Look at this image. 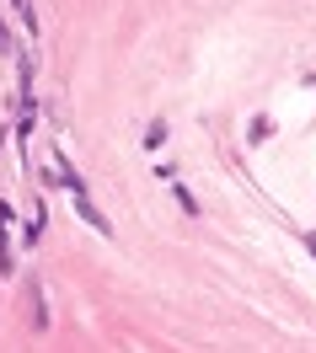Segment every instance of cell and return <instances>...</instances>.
I'll return each instance as SVG.
<instances>
[{
	"instance_id": "1",
	"label": "cell",
	"mask_w": 316,
	"mask_h": 353,
	"mask_svg": "<svg viewBox=\"0 0 316 353\" xmlns=\"http://www.w3.org/2000/svg\"><path fill=\"white\" fill-rule=\"evenodd\" d=\"M75 209H81V220H86L91 230H102V236H108V230H113V225H108V220H102V214H97V209H91V199H86V193H81V199H75Z\"/></svg>"
},
{
	"instance_id": "3",
	"label": "cell",
	"mask_w": 316,
	"mask_h": 353,
	"mask_svg": "<svg viewBox=\"0 0 316 353\" xmlns=\"http://www.w3.org/2000/svg\"><path fill=\"white\" fill-rule=\"evenodd\" d=\"M0 54H11V32H6V22H0Z\"/></svg>"
},
{
	"instance_id": "5",
	"label": "cell",
	"mask_w": 316,
	"mask_h": 353,
	"mask_svg": "<svg viewBox=\"0 0 316 353\" xmlns=\"http://www.w3.org/2000/svg\"><path fill=\"white\" fill-rule=\"evenodd\" d=\"M306 252H311V257H316V236H306Z\"/></svg>"
},
{
	"instance_id": "4",
	"label": "cell",
	"mask_w": 316,
	"mask_h": 353,
	"mask_svg": "<svg viewBox=\"0 0 316 353\" xmlns=\"http://www.w3.org/2000/svg\"><path fill=\"white\" fill-rule=\"evenodd\" d=\"M17 11H22V22H32V0H17Z\"/></svg>"
},
{
	"instance_id": "2",
	"label": "cell",
	"mask_w": 316,
	"mask_h": 353,
	"mask_svg": "<svg viewBox=\"0 0 316 353\" xmlns=\"http://www.w3.org/2000/svg\"><path fill=\"white\" fill-rule=\"evenodd\" d=\"M27 305H32V327L43 332L48 327V310H43V300H38V284H27Z\"/></svg>"
}]
</instances>
